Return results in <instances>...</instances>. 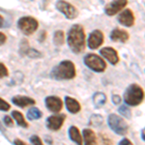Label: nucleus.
Listing matches in <instances>:
<instances>
[{
    "label": "nucleus",
    "instance_id": "obj_1",
    "mask_svg": "<svg viewBox=\"0 0 145 145\" xmlns=\"http://www.w3.org/2000/svg\"><path fill=\"white\" fill-rule=\"evenodd\" d=\"M68 45L74 53L82 52L85 48V32L80 24H74L68 32Z\"/></svg>",
    "mask_w": 145,
    "mask_h": 145
},
{
    "label": "nucleus",
    "instance_id": "obj_2",
    "mask_svg": "<svg viewBox=\"0 0 145 145\" xmlns=\"http://www.w3.org/2000/svg\"><path fill=\"white\" fill-rule=\"evenodd\" d=\"M51 78L62 80V79H72L76 76V67L72 61L64 60L53 68L50 74Z\"/></svg>",
    "mask_w": 145,
    "mask_h": 145
},
{
    "label": "nucleus",
    "instance_id": "obj_3",
    "mask_svg": "<svg viewBox=\"0 0 145 145\" xmlns=\"http://www.w3.org/2000/svg\"><path fill=\"white\" fill-rule=\"evenodd\" d=\"M144 100V90L137 83L129 85L124 93V102L131 106H137Z\"/></svg>",
    "mask_w": 145,
    "mask_h": 145
},
{
    "label": "nucleus",
    "instance_id": "obj_4",
    "mask_svg": "<svg viewBox=\"0 0 145 145\" xmlns=\"http://www.w3.org/2000/svg\"><path fill=\"white\" fill-rule=\"evenodd\" d=\"M107 122H108V126L115 134L119 135H124L128 133V124L119 115L111 113L107 118Z\"/></svg>",
    "mask_w": 145,
    "mask_h": 145
},
{
    "label": "nucleus",
    "instance_id": "obj_5",
    "mask_svg": "<svg viewBox=\"0 0 145 145\" xmlns=\"http://www.w3.org/2000/svg\"><path fill=\"white\" fill-rule=\"evenodd\" d=\"M84 64L92 71L97 72H103L106 69V63L101 56L95 53H89L84 57Z\"/></svg>",
    "mask_w": 145,
    "mask_h": 145
},
{
    "label": "nucleus",
    "instance_id": "obj_6",
    "mask_svg": "<svg viewBox=\"0 0 145 145\" xmlns=\"http://www.w3.org/2000/svg\"><path fill=\"white\" fill-rule=\"evenodd\" d=\"M18 25L23 34L31 35L38 29L39 23L36 18L32 17H23L20 18V20L18 22Z\"/></svg>",
    "mask_w": 145,
    "mask_h": 145
},
{
    "label": "nucleus",
    "instance_id": "obj_7",
    "mask_svg": "<svg viewBox=\"0 0 145 145\" xmlns=\"http://www.w3.org/2000/svg\"><path fill=\"white\" fill-rule=\"evenodd\" d=\"M56 8L59 12L64 14L65 17L69 18V20H74L78 15V12L76 9V7L66 1H58L56 3Z\"/></svg>",
    "mask_w": 145,
    "mask_h": 145
},
{
    "label": "nucleus",
    "instance_id": "obj_8",
    "mask_svg": "<svg viewBox=\"0 0 145 145\" xmlns=\"http://www.w3.org/2000/svg\"><path fill=\"white\" fill-rule=\"evenodd\" d=\"M128 4V1L125 0H119V1H112L110 3L106 4L105 7V12L107 16L112 17V16L116 15L121 10H123Z\"/></svg>",
    "mask_w": 145,
    "mask_h": 145
},
{
    "label": "nucleus",
    "instance_id": "obj_9",
    "mask_svg": "<svg viewBox=\"0 0 145 145\" xmlns=\"http://www.w3.org/2000/svg\"><path fill=\"white\" fill-rule=\"evenodd\" d=\"M104 34L101 30H94L88 38V46L91 50H96L104 43Z\"/></svg>",
    "mask_w": 145,
    "mask_h": 145
},
{
    "label": "nucleus",
    "instance_id": "obj_10",
    "mask_svg": "<svg viewBox=\"0 0 145 145\" xmlns=\"http://www.w3.org/2000/svg\"><path fill=\"white\" fill-rule=\"evenodd\" d=\"M135 15L131 9H125L120 15L118 16V22L124 26L131 27L135 24Z\"/></svg>",
    "mask_w": 145,
    "mask_h": 145
},
{
    "label": "nucleus",
    "instance_id": "obj_11",
    "mask_svg": "<svg viewBox=\"0 0 145 145\" xmlns=\"http://www.w3.org/2000/svg\"><path fill=\"white\" fill-rule=\"evenodd\" d=\"M101 55H103L105 58L112 65H116L119 62V55L116 50H114L111 46H106L101 50Z\"/></svg>",
    "mask_w": 145,
    "mask_h": 145
},
{
    "label": "nucleus",
    "instance_id": "obj_12",
    "mask_svg": "<svg viewBox=\"0 0 145 145\" xmlns=\"http://www.w3.org/2000/svg\"><path fill=\"white\" fill-rule=\"evenodd\" d=\"M65 117L66 115L65 114H59V115H52L50 116L46 120V126L48 129L52 131H57L62 127L63 123H64Z\"/></svg>",
    "mask_w": 145,
    "mask_h": 145
},
{
    "label": "nucleus",
    "instance_id": "obj_13",
    "mask_svg": "<svg viewBox=\"0 0 145 145\" xmlns=\"http://www.w3.org/2000/svg\"><path fill=\"white\" fill-rule=\"evenodd\" d=\"M46 106L52 112H59L63 107L62 100L55 96H50L46 99Z\"/></svg>",
    "mask_w": 145,
    "mask_h": 145
},
{
    "label": "nucleus",
    "instance_id": "obj_14",
    "mask_svg": "<svg viewBox=\"0 0 145 145\" xmlns=\"http://www.w3.org/2000/svg\"><path fill=\"white\" fill-rule=\"evenodd\" d=\"M110 40L113 42H120V43H126L130 38V35L126 30H123L121 28H115L110 33Z\"/></svg>",
    "mask_w": 145,
    "mask_h": 145
},
{
    "label": "nucleus",
    "instance_id": "obj_15",
    "mask_svg": "<svg viewBox=\"0 0 145 145\" xmlns=\"http://www.w3.org/2000/svg\"><path fill=\"white\" fill-rule=\"evenodd\" d=\"M13 103L16 106L20 107H25L28 106H32L35 104V100L31 99L29 97H25V96H16L13 98Z\"/></svg>",
    "mask_w": 145,
    "mask_h": 145
},
{
    "label": "nucleus",
    "instance_id": "obj_16",
    "mask_svg": "<svg viewBox=\"0 0 145 145\" xmlns=\"http://www.w3.org/2000/svg\"><path fill=\"white\" fill-rule=\"evenodd\" d=\"M65 103H66V106L67 109L69 110L71 113H78L80 111V104L76 101V99L72 97H66L65 98Z\"/></svg>",
    "mask_w": 145,
    "mask_h": 145
},
{
    "label": "nucleus",
    "instance_id": "obj_17",
    "mask_svg": "<svg viewBox=\"0 0 145 145\" xmlns=\"http://www.w3.org/2000/svg\"><path fill=\"white\" fill-rule=\"evenodd\" d=\"M83 138L84 145H97L95 133L90 129H84L83 130Z\"/></svg>",
    "mask_w": 145,
    "mask_h": 145
},
{
    "label": "nucleus",
    "instance_id": "obj_18",
    "mask_svg": "<svg viewBox=\"0 0 145 145\" xmlns=\"http://www.w3.org/2000/svg\"><path fill=\"white\" fill-rule=\"evenodd\" d=\"M69 137L74 143H76L78 145H82V137H81L79 130L74 126H72L69 129Z\"/></svg>",
    "mask_w": 145,
    "mask_h": 145
},
{
    "label": "nucleus",
    "instance_id": "obj_19",
    "mask_svg": "<svg viewBox=\"0 0 145 145\" xmlns=\"http://www.w3.org/2000/svg\"><path fill=\"white\" fill-rule=\"evenodd\" d=\"M106 96L103 92H96L94 96H93V104H94V106L97 108L102 107L106 104Z\"/></svg>",
    "mask_w": 145,
    "mask_h": 145
},
{
    "label": "nucleus",
    "instance_id": "obj_20",
    "mask_svg": "<svg viewBox=\"0 0 145 145\" xmlns=\"http://www.w3.org/2000/svg\"><path fill=\"white\" fill-rule=\"evenodd\" d=\"M12 116L14 117V119L16 120V122L18 123V126H20V127H23V128H27L28 127V124L27 122L25 121L24 117H23V115L22 113H20V111H13L12 112Z\"/></svg>",
    "mask_w": 145,
    "mask_h": 145
},
{
    "label": "nucleus",
    "instance_id": "obj_21",
    "mask_svg": "<svg viewBox=\"0 0 145 145\" xmlns=\"http://www.w3.org/2000/svg\"><path fill=\"white\" fill-rule=\"evenodd\" d=\"M43 115L41 110H39L36 107H32L29 110L27 111V117L30 119V120H37V119H40Z\"/></svg>",
    "mask_w": 145,
    "mask_h": 145
},
{
    "label": "nucleus",
    "instance_id": "obj_22",
    "mask_svg": "<svg viewBox=\"0 0 145 145\" xmlns=\"http://www.w3.org/2000/svg\"><path fill=\"white\" fill-rule=\"evenodd\" d=\"M53 42L56 46H61L64 44V32L62 30H57L53 35Z\"/></svg>",
    "mask_w": 145,
    "mask_h": 145
},
{
    "label": "nucleus",
    "instance_id": "obj_23",
    "mask_svg": "<svg viewBox=\"0 0 145 145\" xmlns=\"http://www.w3.org/2000/svg\"><path fill=\"white\" fill-rule=\"evenodd\" d=\"M102 123H103V116L99 115V114H93L89 120L90 125L95 126V127H98V126L102 125Z\"/></svg>",
    "mask_w": 145,
    "mask_h": 145
},
{
    "label": "nucleus",
    "instance_id": "obj_24",
    "mask_svg": "<svg viewBox=\"0 0 145 145\" xmlns=\"http://www.w3.org/2000/svg\"><path fill=\"white\" fill-rule=\"evenodd\" d=\"M118 111L121 115L124 116V117H126V118H128V119H130L131 116H132V111H131V109L129 108L127 106H121L120 107H119Z\"/></svg>",
    "mask_w": 145,
    "mask_h": 145
},
{
    "label": "nucleus",
    "instance_id": "obj_25",
    "mask_svg": "<svg viewBox=\"0 0 145 145\" xmlns=\"http://www.w3.org/2000/svg\"><path fill=\"white\" fill-rule=\"evenodd\" d=\"M25 54L28 55L29 57H32V58H38L41 56V53H40L38 50H34V48H28V50L26 51Z\"/></svg>",
    "mask_w": 145,
    "mask_h": 145
},
{
    "label": "nucleus",
    "instance_id": "obj_26",
    "mask_svg": "<svg viewBox=\"0 0 145 145\" xmlns=\"http://www.w3.org/2000/svg\"><path fill=\"white\" fill-rule=\"evenodd\" d=\"M9 74L8 69L2 62H0V78H5Z\"/></svg>",
    "mask_w": 145,
    "mask_h": 145
},
{
    "label": "nucleus",
    "instance_id": "obj_27",
    "mask_svg": "<svg viewBox=\"0 0 145 145\" xmlns=\"http://www.w3.org/2000/svg\"><path fill=\"white\" fill-rule=\"evenodd\" d=\"M10 107H11V106L6 102L5 100H3V99L0 98V110L7 111V110L10 109Z\"/></svg>",
    "mask_w": 145,
    "mask_h": 145
},
{
    "label": "nucleus",
    "instance_id": "obj_28",
    "mask_svg": "<svg viewBox=\"0 0 145 145\" xmlns=\"http://www.w3.org/2000/svg\"><path fill=\"white\" fill-rule=\"evenodd\" d=\"M30 141L32 142V144H33V145H44L43 142H42L41 138H40L38 135H33V137H31Z\"/></svg>",
    "mask_w": 145,
    "mask_h": 145
},
{
    "label": "nucleus",
    "instance_id": "obj_29",
    "mask_svg": "<svg viewBox=\"0 0 145 145\" xmlns=\"http://www.w3.org/2000/svg\"><path fill=\"white\" fill-rule=\"evenodd\" d=\"M4 123H5L7 126H9V127H13V125H14L12 118L10 117V116H8V115L4 116Z\"/></svg>",
    "mask_w": 145,
    "mask_h": 145
},
{
    "label": "nucleus",
    "instance_id": "obj_30",
    "mask_svg": "<svg viewBox=\"0 0 145 145\" xmlns=\"http://www.w3.org/2000/svg\"><path fill=\"white\" fill-rule=\"evenodd\" d=\"M112 102H113L114 105H118L121 103V98L119 95H113L112 96Z\"/></svg>",
    "mask_w": 145,
    "mask_h": 145
},
{
    "label": "nucleus",
    "instance_id": "obj_31",
    "mask_svg": "<svg viewBox=\"0 0 145 145\" xmlns=\"http://www.w3.org/2000/svg\"><path fill=\"white\" fill-rule=\"evenodd\" d=\"M118 145H134V144L132 143V141H131L130 139H128V138H123L120 142H119V144H118Z\"/></svg>",
    "mask_w": 145,
    "mask_h": 145
},
{
    "label": "nucleus",
    "instance_id": "obj_32",
    "mask_svg": "<svg viewBox=\"0 0 145 145\" xmlns=\"http://www.w3.org/2000/svg\"><path fill=\"white\" fill-rule=\"evenodd\" d=\"M6 36H5V34H3V33H1L0 32V46L1 45H3L4 43L6 42Z\"/></svg>",
    "mask_w": 145,
    "mask_h": 145
},
{
    "label": "nucleus",
    "instance_id": "obj_33",
    "mask_svg": "<svg viewBox=\"0 0 145 145\" xmlns=\"http://www.w3.org/2000/svg\"><path fill=\"white\" fill-rule=\"evenodd\" d=\"M15 145H27L25 142H23L22 140L20 139H16L15 140Z\"/></svg>",
    "mask_w": 145,
    "mask_h": 145
},
{
    "label": "nucleus",
    "instance_id": "obj_34",
    "mask_svg": "<svg viewBox=\"0 0 145 145\" xmlns=\"http://www.w3.org/2000/svg\"><path fill=\"white\" fill-rule=\"evenodd\" d=\"M141 138L145 141V128L141 131Z\"/></svg>",
    "mask_w": 145,
    "mask_h": 145
},
{
    "label": "nucleus",
    "instance_id": "obj_35",
    "mask_svg": "<svg viewBox=\"0 0 145 145\" xmlns=\"http://www.w3.org/2000/svg\"><path fill=\"white\" fill-rule=\"evenodd\" d=\"M3 23H4V18L1 15H0V27L3 26Z\"/></svg>",
    "mask_w": 145,
    "mask_h": 145
},
{
    "label": "nucleus",
    "instance_id": "obj_36",
    "mask_svg": "<svg viewBox=\"0 0 145 145\" xmlns=\"http://www.w3.org/2000/svg\"><path fill=\"white\" fill-rule=\"evenodd\" d=\"M0 130L2 131V132H5V130H4V128L2 127V125H1V123H0Z\"/></svg>",
    "mask_w": 145,
    "mask_h": 145
},
{
    "label": "nucleus",
    "instance_id": "obj_37",
    "mask_svg": "<svg viewBox=\"0 0 145 145\" xmlns=\"http://www.w3.org/2000/svg\"><path fill=\"white\" fill-rule=\"evenodd\" d=\"M45 33H46V32H45V31H43V32H42V34H43V35H44V34H45ZM44 39H45V37H44V36H43V37H42V40H41V41H44Z\"/></svg>",
    "mask_w": 145,
    "mask_h": 145
}]
</instances>
